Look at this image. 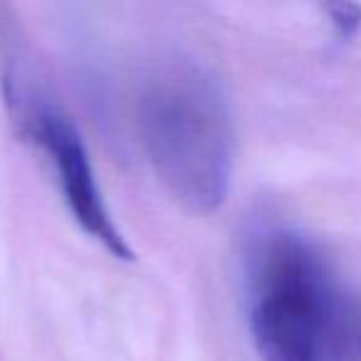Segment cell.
<instances>
[{
	"mask_svg": "<svg viewBox=\"0 0 361 361\" xmlns=\"http://www.w3.org/2000/svg\"><path fill=\"white\" fill-rule=\"evenodd\" d=\"M245 305L260 361H361V300L297 228L252 235Z\"/></svg>",
	"mask_w": 361,
	"mask_h": 361,
	"instance_id": "obj_1",
	"label": "cell"
},
{
	"mask_svg": "<svg viewBox=\"0 0 361 361\" xmlns=\"http://www.w3.org/2000/svg\"><path fill=\"white\" fill-rule=\"evenodd\" d=\"M146 159L166 191L196 216L226 203L233 173V126L211 75L173 62L149 77L139 99Z\"/></svg>",
	"mask_w": 361,
	"mask_h": 361,
	"instance_id": "obj_2",
	"label": "cell"
},
{
	"mask_svg": "<svg viewBox=\"0 0 361 361\" xmlns=\"http://www.w3.org/2000/svg\"><path fill=\"white\" fill-rule=\"evenodd\" d=\"M32 136L50 156L52 166L60 176L57 180L65 193V201L82 231L94 238L116 260H131L134 257L131 247L106 208L90 154H87L75 126L55 111H40L32 119Z\"/></svg>",
	"mask_w": 361,
	"mask_h": 361,
	"instance_id": "obj_3",
	"label": "cell"
},
{
	"mask_svg": "<svg viewBox=\"0 0 361 361\" xmlns=\"http://www.w3.org/2000/svg\"><path fill=\"white\" fill-rule=\"evenodd\" d=\"M331 16V25L336 27V32L344 37H349L351 32L359 30L361 25V11L354 6H331L326 8Z\"/></svg>",
	"mask_w": 361,
	"mask_h": 361,
	"instance_id": "obj_4",
	"label": "cell"
}]
</instances>
